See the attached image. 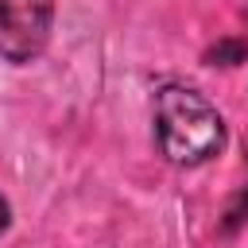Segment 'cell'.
Segmentation results:
<instances>
[{"label":"cell","mask_w":248,"mask_h":248,"mask_svg":"<svg viewBox=\"0 0 248 248\" xmlns=\"http://www.w3.org/2000/svg\"><path fill=\"white\" fill-rule=\"evenodd\" d=\"M151 112H155V143L163 159L174 167L209 163L229 140L221 112L190 85H178V81L159 85Z\"/></svg>","instance_id":"obj_1"},{"label":"cell","mask_w":248,"mask_h":248,"mask_svg":"<svg viewBox=\"0 0 248 248\" xmlns=\"http://www.w3.org/2000/svg\"><path fill=\"white\" fill-rule=\"evenodd\" d=\"M54 27V0H0V58L12 66L35 62Z\"/></svg>","instance_id":"obj_2"},{"label":"cell","mask_w":248,"mask_h":248,"mask_svg":"<svg viewBox=\"0 0 248 248\" xmlns=\"http://www.w3.org/2000/svg\"><path fill=\"white\" fill-rule=\"evenodd\" d=\"M8 221H12V209H8V202H4V198H0V232H4V229H8Z\"/></svg>","instance_id":"obj_3"}]
</instances>
